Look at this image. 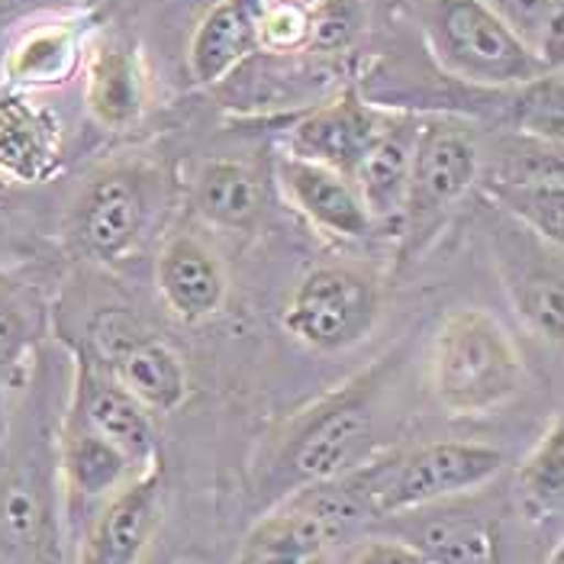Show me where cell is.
Returning <instances> with one entry per match:
<instances>
[{
	"label": "cell",
	"mask_w": 564,
	"mask_h": 564,
	"mask_svg": "<svg viewBox=\"0 0 564 564\" xmlns=\"http://www.w3.org/2000/svg\"><path fill=\"white\" fill-rule=\"evenodd\" d=\"M0 433V564H68L58 517V455L48 375H26Z\"/></svg>",
	"instance_id": "6da1fadb"
},
{
	"label": "cell",
	"mask_w": 564,
	"mask_h": 564,
	"mask_svg": "<svg viewBox=\"0 0 564 564\" xmlns=\"http://www.w3.org/2000/svg\"><path fill=\"white\" fill-rule=\"evenodd\" d=\"M381 368L361 375L336 393L323 397L288 430L271 462L268 484L284 497L304 487L346 478L378 448V397Z\"/></svg>",
	"instance_id": "7a4b0ae2"
},
{
	"label": "cell",
	"mask_w": 564,
	"mask_h": 564,
	"mask_svg": "<svg viewBox=\"0 0 564 564\" xmlns=\"http://www.w3.org/2000/svg\"><path fill=\"white\" fill-rule=\"evenodd\" d=\"M503 452L480 442H426L365 462L339 484L365 520H388L452 497H468L503 471Z\"/></svg>",
	"instance_id": "3957f363"
},
{
	"label": "cell",
	"mask_w": 564,
	"mask_h": 564,
	"mask_svg": "<svg viewBox=\"0 0 564 564\" xmlns=\"http://www.w3.org/2000/svg\"><path fill=\"white\" fill-rule=\"evenodd\" d=\"M445 75L475 87L529 85L555 68L542 62L484 0H403Z\"/></svg>",
	"instance_id": "277c9868"
},
{
	"label": "cell",
	"mask_w": 564,
	"mask_h": 564,
	"mask_svg": "<svg viewBox=\"0 0 564 564\" xmlns=\"http://www.w3.org/2000/svg\"><path fill=\"white\" fill-rule=\"evenodd\" d=\"M522 384V355L510 329L484 306L452 310L433 343V388L452 416H480Z\"/></svg>",
	"instance_id": "5b68a950"
},
{
	"label": "cell",
	"mask_w": 564,
	"mask_h": 564,
	"mask_svg": "<svg viewBox=\"0 0 564 564\" xmlns=\"http://www.w3.org/2000/svg\"><path fill=\"white\" fill-rule=\"evenodd\" d=\"M480 139L465 117H420L410 187L400 210V261H416L452 210L478 187Z\"/></svg>",
	"instance_id": "8992f818"
},
{
	"label": "cell",
	"mask_w": 564,
	"mask_h": 564,
	"mask_svg": "<svg viewBox=\"0 0 564 564\" xmlns=\"http://www.w3.org/2000/svg\"><path fill=\"white\" fill-rule=\"evenodd\" d=\"M162 197V174L142 162H117L94 172L78 191L68 217V242L90 261L127 259L145 236Z\"/></svg>",
	"instance_id": "52a82bcc"
},
{
	"label": "cell",
	"mask_w": 564,
	"mask_h": 564,
	"mask_svg": "<svg viewBox=\"0 0 564 564\" xmlns=\"http://www.w3.org/2000/svg\"><path fill=\"white\" fill-rule=\"evenodd\" d=\"M346 82V58H326L310 48L264 52L256 48L223 82L214 85L219 107L246 117H297L323 104Z\"/></svg>",
	"instance_id": "ba28073f"
},
{
	"label": "cell",
	"mask_w": 564,
	"mask_h": 564,
	"mask_svg": "<svg viewBox=\"0 0 564 564\" xmlns=\"http://www.w3.org/2000/svg\"><path fill=\"white\" fill-rule=\"evenodd\" d=\"M381 316V284L351 264H319L304 274L284 306V329L313 351L358 346Z\"/></svg>",
	"instance_id": "9c48e42d"
},
{
	"label": "cell",
	"mask_w": 564,
	"mask_h": 564,
	"mask_svg": "<svg viewBox=\"0 0 564 564\" xmlns=\"http://www.w3.org/2000/svg\"><path fill=\"white\" fill-rule=\"evenodd\" d=\"M484 232L503 291L510 294V304L517 306L522 323L539 339L558 346L564 339L562 246H552L494 204L484 219Z\"/></svg>",
	"instance_id": "30bf717a"
},
{
	"label": "cell",
	"mask_w": 564,
	"mask_h": 564,
	"mask_svg": "<svg viewBox=\"0 0 564 564\" xmlns=\"http://www.w3.org/2000/svg\"><path fill=\"white\" fill-rule=\"evenodd\" d=\"M478 184L487 200L520 219L552 246L564 242L562 142H542L513 132L500 139L490 165L480 162Z\"/></svg>",
	"instance_id": "8fae6325"
},
{
	"label": "cell",
	"mask_w": 564,
	"mask_h": 564,
	"mask_svg": "<svg viewBox=\"0 0 564 564\" xmlns=\"http://www.w3.org/2000/svg\"><path fill=\"white\" fill-rule=\"evenodd\" d=\"M336 484L304 487L291 503L261 517L239 552V564H319L329 542L355 513Z\"/></svg>",
	"instance_id": "7c38bea8"
},
{
	"label": "cell",
	"mask_w": 564,
	"mask_h": 564,
	"mask_svg": "<svg viewBox=\"0 0 564 564\" xmlns=\"http://www.w3.org/2000/svg\"><path fill=\"white\" fill-rule=\"evenodd\" d=\"M388 117L391 113H381L378 104H371L358 85H346L323 104L291 117L284 135L288 155L326 165L351 181L358 162L365 159L378 132L384 130Z\"/></svg>",
	"instance_id": "4fadbf2b"
},
{
	"label": "cell",
	"mask_w": 564,
	"mask_h": 564,
	"mask_svg": "<svg viewBox=\"0 0 564 564\" xmlns=\"http://www.w3.org/2000/svg\"><path fill=\"white\" fill-rule=\"evenodd\" d=\"M162 525V465L117 487L90 517L75 564H139Z\"/></svg>",
	"instance_id": "5bb4252c"
},
{
	"label": "cell",
	"mask_w": 564,
	"mask_h": 564,
	"mask_svg": "<svg viewBox=\"0 0 564 564\" xmlns=\"http://www.w3.org/2000/svg\"><path fill=\"white\" fill-rule=\"evenodd\" d=\"M378 522L420 549L430 564H503L500 520L475 503H465V497Z\"/></svg>",
	"instance_id": "9a60e30c"
},
{
	"label": "cell",
	"mask_w": 564,
	"mask_h": 564,
	"mask_svg": "<svg viewBox=\"0 0 564 564\" xmlns=\"http://www.w3.org/2000/svg\"><path fill=\"white\" fill-rule=\"evenodd\" d=\"M65 410L107 442H113L135 468H149L152 462H159L149 410L110 375L104 361L87 351L75 355V384Z\"/></svg>",
	"instance_id": "2e32d148"
},
{
	"label": "cell",
	"mask_w": 564,
	"mask_h": 564,
	"mask_svg": "<svg viewBox=\"0 0 564 564\" xmlns=\"http://www.w3.org/2000/svg\"><path fill=\"white\" fill-rule=\"evenodd\" d=\"M85 104L87 113L104 130H130L142 120L149 104V85L142 55L127 36H100L85 48Z\"/></svg>",
	"instance_id": "e0dca14e"
},
{
	"label": "cell",
	"mask_w": 564,
	"mask_h": 564,
	"mask_svg": "<svg viewBox=\"0 0 564 564\" xmlns=\"http://www.w3.org/2000/svg\"><path fill=\"white\" fill-rule=\"evenodd\" d=\"M274 181L284 194V200L306 217L316 229L339 236V239H365L375 226L368 217L355 184L346 174L333 172L326 165L304 162L294 155H278Z\"/></svg>",
	"instance_id": "ac0fdd59"
},
{
	"label": "cell",
	"mask_w": 564,
	"mask_h": 564,
	"mask_svg": "<svg viewBox=\"0 0 564 564\" xmlns=\"http://www.w3.org/2000/svg\"><path fill=\"white\" fill-rule=\"evenodd\" d=\"M55 455H58V480L68 497L72 520H78V513L90 503H104L117 487H123L132 475L142 471L113 442L94 433L68 410L58 416Z\"/></svg>",
	"instance_id": "d6986e66"
},
{
	"label": "cell",
	"mask_w": 564,
	"mask_h": 564,
	"mask_svg": "<svg viewBox=\"0 0 564 564\" xmlns=\"http://www.w3.org/2000/svg\"><path fill=\"white\" fill-rule=\"evenodd\" d=\"M155 284L181 323H204L217 316L229 294L223 261L194 232H174L165 239L155 259Z\"/></svg>",
	"instance_id": "ffe728a7"
},
{
	"label": "cell",
	"mask_w": 564,
	"mask_h": 564,
	"mask_svg": "<svg viewBox=\"0 0 564 564\" xmlns=\"http://www.w3.org/2000/svg\"><path fill=\"white\" fill-rule=\"evenodd\" d=\"M58 165V117L23 90L0 94V177L7 184H45Z\"/></svg>",
	"instance_id": "44dd1931"
},
{
	"label": "cell",
	"mask_w": 564,
	"mask_h": 564,
	"mask_svg": "<svg viewBox=\"0 0 564 564\" xmlns=\"http://www.w3.org/2000/svg\"><path fill=\"white\" fill-rule=\"evenodd\" d=\"M420 135V117L413 113H391L384 130L371 142L365 159L351 174V184L375 219H400L406 187H410V169Z\"/></svg>",
	"instance_id": "7402d4cb"
},
{
	"label": "cell",
	"mask_w": 564,
	"mask_h": 564,
	"mask_svg": "<svg viewBox=\"0 0 564 564\" xmlns=\"http://www.w3.org/2000/svg\"><path fill=\"white\" fill-rule=\"evenodd\" d=\"M191 204L207 226L249 232L268 207V177L239 159H207L191 177Z\"/></svg>",
	"instance_id": "603a6c76"
},
{
	"label": "cell",
	"mask_w": 564,
	"mask_h": 564,
	"mask_svg": "<svg viewBox=\"0 0 564 564\" xmlns=\"http://www.w3.org/2000/svg\"><path fill=\"white\" fill-rule=\"evenodd\" d=\"M261 13V0H219L197 23L187 48V68L197 85L214 87L259 48Z\"/></svg>",
	"instance_id": "cb8c5ba5"
},
{
	"label": "cell",
	"mask_w": 564,
	"mask_h": 564,
	"mask_svg": "<svg viewBox=\"0 0 564 564\" xmlns=\"http://www.w3.org/2000/svg\"><path fill=\"white\" fill-rule=\"evenodd\" d=\"M45 336V306L26 281L0 268V433L10 413V393L20 391Z\"/></svg>",
	"instance_id": "d4e9b609"
},
{
	"label": "cell",
	"mask_w": 564,
	"mask_h": 564,
	"mask_svg": "<svg viewBox=\"0 0 564 564\" xmlns=\"http://www.w3.org/2000/svg\"><path fill=\"white\" fill-rule=\"evenodd\" d=\"M85 62L78 20H48L30 26L3 55V78L20 90L72 82Z\"/></svg>",
	"instance_id": "484cf974"
},
{
	"label": "cell",
	"mask_w": 564,
	"mask_h": 564,
	"mask_svg": "<svg viewBox=\"0 0 564 564\" xmlns=\"http://www.w3.org/2000/svg\"><path fill=\"white\" fill-rule=\"evenodd\" d=\"M104 365L149 413H174L187 397L184 365L159 339L127 336L117 346H110Z\"/></svg>",
	"instance_id": "4316f807"
},
{
	"label": "cell",
	"mask_w": 564,
	"mask_h": 564,
	"mask_svg": "<svg viewBox=\"0 0 564 564\" xmlns=\"http://www.w3.org/2000/svg\"><path fill=\"white\" fill-rule=\"evenodd\" d=\"M517 494L525 513L552 517L562 510L564 500V423L562 416L535 442V448L517 468Z\"/></svg>",
	"instance_id": "83f0119b"
},
{
	"label": "cell",
	"mask_w": 564,
	"mask_h": 564,
	"mask_svg": "<svg viewBox=\"0 0 564 564\" xmlns=\"http://www.w3.org/2000/svg\"><path fill=\"white\" fill-rule=\"evenodd\" d=\"M542 62L562 72V0H484Z\"/></svg>",
	"instance_id": "f1b7e54d"
},
{
	"label": "cell",
	"mask_w": 564,
	"mask_h": 564,
	"mask_svg": "<svg viewBox=\"0 0 564 564\" xmlns=\"http://www.w3.org/2000/svg\"><path fill=\"white\" fill-rule=\"evenodd\" d=\"M368 23V0H316L310 10L306 48L326 58H348Z\"/></svg>",
	"instance_id": "f546056e"
},
{
	"label": "cell",
	"mask_w": 564,
	"mask_h": 564,
	"mask_svg": "<svg viewBox=\"0 0 564 564\" xmlns=\"http://www.w3.org/2000/svg\"><path fill=\"white\" fill-rule=\"evenodd\" d=\"M310 36V10L264 7L259 20V48L264 52H301Z\"/></svg>",
	"instance_id": "4dcf8cb0"
},
{
	"label": "cell",
	"mask_w": 564,
	"mask_h": 564,
	"mask_svg": "<svg viewBox=\"0 0 564 564\" xmlns=\"http://www.w3.org/2000/svg\"><path fill=\"white\" fill-rule=\"evenodd\" d=\"M348 564H430L420 549H413L410 542L397 539V535H378V539H365L351 562Z\"/></svg>",
	"instance_id": "1f68e13d"
},
{
	"label": "cell",
	"mask_w": 564,
	"mask_h": 564,
	"mask_svg": "<svg viewBox=\"0 0 564 564\" xmlns=\"http://www.w3.org/2000/svg\"><path fill=\"white\" fill-rule=\"evenodd\" d=\"M65 0H0V30L20 23V20H30L36 13H45V10H55L62 7Z\"/></svg>",
	"instance_id": "d6a6232c"
},
{
	"label": "cell",
	"mask_w": 564,
	"mask_h": 564,
	"mask_svg": "<svg viewBox=\"0 0 564 564\" xmlns=\"http://www.w3.org/2000/svg\"><path fill=\"white\" fill-rule=\"evenodd\" d=\"M264 7H297V10H313L316 0H261Z\"/></svg>",
	"instance_id": "836d02e7"
},
{
	"label": "cell",
	"mask_w": 564,
	"mask_h": 564,
	"mask_svg": "<svg viewBox=\"0 0 564 564\" xmlns=\"http://www.w3.org/2000/svg\"><path fill=\"white\" fill-rule=\"evenodd\" d=\"M549 564H564V545L562 542H555V549H552V558Z\"/></svg>",
	"instance_id": "e575fe53"
},
{
	"label": "cell",
	"mask_w": 564,
	"mask_h": 564,
	"mask_svg": "<svg viewBox=\"0 0 564 564\" xmlns=\"http://www.w3.org/2000/svg\"><path fill=\"white\" fill-rule=\"evenodd\" d=\"M7 194H10V184H7V181H3V177H0V200H3V197H7Z\"/></svg>",
	"instance_id": "d590c367"
}]
</instances>
